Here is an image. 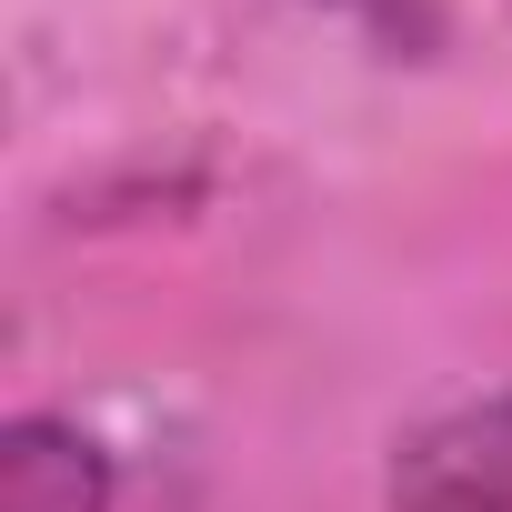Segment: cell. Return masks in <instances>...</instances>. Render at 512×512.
Segmentation results:
<instances>
[{"label":"cell","instance_id":"cell-1","mask_svg":"<svg viewBox=\"0 0 512 512\" xmlns=\"http://www.w3.org/2000/svg\"><path fill=\"white\" fill-rule=\"evenodd\" d=\"M392 512H512V392L452 402L392 442Z\"/></svg>","mask_w":512,"mask_h":512},{"label":"cell","instance_id":"cell-2","mask_svg":"<svg viewBox=\"0 0 512 512\" xmlns=\"http://www.w3.org/2000/svg\"><path fill=\"white\" fill-rule=\"evenodd\" d=\"M0 512H111V452L51 412L0 432Z\"/></svg>","mask_w":512,"mask_h":512}]
</instances>
